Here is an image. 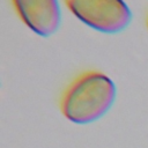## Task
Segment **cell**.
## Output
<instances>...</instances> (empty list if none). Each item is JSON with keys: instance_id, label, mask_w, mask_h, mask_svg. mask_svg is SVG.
Instances as JSON below:
<instances>
[{"instance_id": "cell-1", "label": "cell", "mask_w": 148, "mask_h": 148, "mask_svg": "<svg viewBox=\"0 0 148 148\" xmlns=\"http://www.w3.org/2000/svg\"><path fill=\"white\" fill-rule=\"evenodd\" d=\"M117 95L114 82L103 72L86 71L65 88L59 106L65 118L75 124H89L104 116Z\"/></svg>"}, {"instance_id": "cell-2", "label": "cell", "mask_w": 148, "mask_h": 148, "mask_svg": "<svg viewBox=\"0 0 148 148\" xmlns=\"http://www.w3.org/2000/svg\"><path fill=\"white\" fill-rule=\"evenodd\" d=\"M65 3L81 22L105 34L123 31L132 20L131 9L120 0H67Z\"/></svg>"}, {"instance_id": "cell-3", "label": "cell", "mask_w": 148, "mask_h": 148, "mask_svg": "<svg viewBox=\"0 0 148 148\" xmlns=\"http://www.w3.org/2000/svg\"><path fill=\"white\" fill-rule=\"evenodd\" d=\"M20 18L39 36L53 35L61 22V10L56 0H13Z\"/></svg>"}, {"instance_id": "cell-4", "label": "cell", "mask_w": 148, "mask_h": 148, "mask_svg": "<svg viewBox=\"0 0 148 148\" xmlns=\"http://www.w3.org/2000/svg\"><path fill=\"white\" fill-rule=\"evenodd\" d=\"M147 27H148V16H147Z\"/></svg>"}]
</instances>
